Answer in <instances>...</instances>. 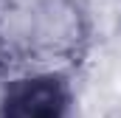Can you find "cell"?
<instances>
[{"instance_id":"1","label":"cell","mask_w":121,"mask_h":118,"mask_svg":"<svg viewBox=\"0 0 121 118\" xmlns=\"http://www.w3.org/2000/svg\"><path fill=\"white\" fill-rule=\"evenodd\" d=\"M70 87L62 76L39 73L11 82L6 90L0 118H68Z\"/></svg>"}]
</instances>
